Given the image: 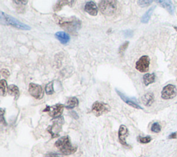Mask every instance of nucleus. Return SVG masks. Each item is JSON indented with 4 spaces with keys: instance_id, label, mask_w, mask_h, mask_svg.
I'll return each mask as SVG.
<instances>
[{
    "instance_id": "6e6552de",
    "label": "nucleus",
    "mask_w": 177,
    "mask_h": 157,
    "mask_svg": "<svg viewBox=\"0 0 177 157\" xmlns=\"http://www.w3.org/2000/svg\"><path fill=\"white\" fill-rule=\"evenodd\" d=\"M91 111L96 116H100L109 112V107L103 102H95L91 108Z\"/></svg>"
},
{
    "instance_id": "39448f33",
    "label": "nucleus",
    "mask_w": 177,
    "mask_h": 157,
    "mask_svg": "<svg viewBox=\"0 0 177 157\" xmlns=\"http://www.w3.org/2000/svg\"><path fill=\"white\" fill-rule=\"evenodd\" d=\"M64 105L62 104H56L53 106H46V108L43 110L44 112H48V115L51 116L53 119H58L62 116V114L63 113Z\"/></svg>"
},
{
    "instance_id": "9b49d317",
    "label": "nucleus",
    "mask_w": 177,
    "mask_h": 157,
    "mask_svg": "<svg viewBox=\"0 0 177 157\" xmlns=\"http://www.w3.org/2000/svg\"><path fill=\"white\" fill-rule=\"evenodd\" d=\"M116 92L118 94V95L120 97V99H122L124 103H127V104H129V106L132 107L135 109H143V108L140 107L139 104L137 103L136 100L135 99H130L129 97L127 96L125 94H124L123 92H121L119 90L116 89Z\"/></svg>"
},
{
    "instance_id": "72a5a7b5",
    "label": "nucleus",
    "mask_w": 177,
    "mask_h": 157,
    "mask_svg": "<svg viewBox=\"0 0 177 157\" xmlns=\"http://www.w3.org/2000/svg\"><path fill=\"white\" fill-rule=\"evenodd\" d=\"M174 28L175 30L177 31V27H174Z\"/></svg>"
},
{
    "instance_id": "f8f14e48",
    "label": "nucleus",
    "mask_w": 177,
    "mask_h": 157,
    "mask_svg": "<svg viewBox=\"0 0 177 157\" xmlns=\"http://www.w3.org/2000/svg\"><path fill=\"white\" fill-rule=\"evenodd\" d=\"M128 134H129L128 129H127V127L125 125H122L120 126V128L119 130V139L120 143L122 144L125 147H129V144H127L125 140L126 137L128 136Z\"/></svg>"
},
{
    "instance_id": "f03ea898",
    "label": "nucleus",
    "mask_w": 177,
    "mask_h": 157,
    "mask_svg": "<svg viewBox=\"0 0 177 157\" xmlns=\"http://www.w3.org/2000/svg\"><path fill=\"white\" fill-rule=\"evenodd\" d=\"M55 145L64 155H71L77 151V147L72 145L69 137L62 136L55 143Z\"/></svg>"
},
{
    "instance_id": "2f4dec72",
    "label": "nucleus",
    "mask_w": 177,
    "mask_h": 157,
    "mask_svg": "<svg viewBox=\"0 0 177 157\" xmlns=\"http://www.w3.org/2000/svg\"><path fill=\"white\" fill-rule=\"evenodd\" d=\"M132 34H133V32L130 30L125 31L124 32V35L125 37H131V36L132 35Z\"/></svg>"
},
{
    "instance_id": "9d476101",
    "label": "nucleus",
    "mask_w": 177,
    "mask_h": 157,
    "mask_svg": "<svg viewBox=\"0 0 177 157\" xmlns=\"http://www.w3.org/2000/svg\"><path fill=\"white\" fill-rule=\"evenodd\" d=\"M28 92L31 96L35 98V99L40 100L44 96L43 89L42 87L40 84L35 83H30L28 86Z\"/></svg>"
},
{
    "instance_id": "4468645a",
    "label": "nucleus",
    "mask_w": 177,
    "mask_h": 157,
    "mask_svg": "<svg viewBox=\"0 0 177 157\" xmlns=\"http://www.w3.org/2000/svg\"><path fill=\"white\" fill-rule=\"evenodd\" d=\"M55 38L60 41V42L62 44H67L71 40L70 35L64 31H58L55 34Z\"/></svg>"
},
{
    "instance_id": "ddd939ff",
    "label": "nucleus",
    "mask_w": 177,
    "mask_h": 157,
    "mask_svg": "<svg viewBox=\"0 0 177 157\" xmlns=\"http://www.w3.org/2000/svg\"><path fill=\"white\" fill-rule=\"evenodd\" d=\"M84 11L91 16H96L98 15V9L96 3L93 1H89L87 2L86 4H85Z\"/></svg>"
},
{
    "instance_id": "dca6fc26",
    "label": "nucleus",
    "mask_w": 177,
    "mask_h": 157,
    "mask_svg": "<svg viewBox=\"0 0 177 157\" xmlns=\"http://www.w3.org/2000/svg\"><path fill=\"white\" fill-rule=\"evenodd\" d=\"M157 3H159V4L162 6L163 8H165L170 14L173 15L174 11V7L171 1H156Z\"/></svg>"
},
{
    "instance_id": "f3484780",
    "label": "nucleus",
    "mask_w": 177,
    "mask_h": 157,
    "mask_svg": "<svg viewBox=\"0 0 177 157\" xmlns=\"http://www.w3.org/2000/svg\"><path fill=\"white\" fill-rule=\"evenodd\" d=\"M78 104H79V101H78L77 98L71 97L68 99L66 105H65V107L68 109H73V108L76 107L78 105Z\"/></svg>"
},
{
    "instance_id": "6ab92c4d",
    "label": "nucleus",
    "mask_w": 177,
    "mask_h": 157,
    "mask_svg": "<svg viewBox=\"0 0 177 157\" xmlns=\"http://www.w3.org/2000/svg\"><path fill=\"white\" fill-rule=\"evenodd\" d=\"M75 1H58L56 4H55L53 10L55 12H58L62 10V7L66 5H70L71 6L74 3Z\"/></svg>"
},
{
    "instance_id": "0eeeda50",
    "label": "nucleus",
    "mask_w": 177,
    "mask_h": 157,
    "mask_svg": "<svg viewBox=\"0 0 177 157\" xmlns=\"http://www.w3.org/2000/svg\"><path fill=\"white\" fill-rule=\"evenodd\" d=\"M176 87L172 84H169L163 88L161 91V98L164 100H170L176 96Z\"/></svg>"
},
{
    "instance_id": "b1692460",
    "label": "nucleus",
    "mask_w": 177,
    "mask_h": 157,
    "mask_svg": "<svg viewBox=\"0 0 177 157\" xmlns=\"http://www.w3.org/2000/svg\"><path fill=\"white\" fill-rule=\"evenodd\" d=\"M151 131L154 133H159L161 131V126L159 123H154L151 127Z\"/></svg>"
},
{
    "instance_id": "4be33fe9",
    "label": "nucleus",
    "mask_w": 177,
    "mask_h": 157,
    "mask_svg": "<svg viewBox=\"0 0 177 157\" xmlns=\"http://www.w3.org/2000/svg\"><path fill=\"white\" fill-rule=\"evenodd\" d=\"M0 89H1V93L3 96H5L8 92V87L7 85V83L5 80H1L0 81Z\"/></svg>"
},
{
    "instance_id": "412c9836",
    "label": "nucleus",
    "mask_w": 177,
    "mask_h": 157,
    "mask_svg": "<svg viewBox=\"0 0 177 157\" xmlns=\"http://www.w3.org/2000/svg\"><path fill=\"white\" fill-rule=\"evenodd\" d=\"M8 91L11 96H14L15 99H18L19 96V89L18 86L15 85V84H11L8 87Z\"/></svg>"
},
{
    "instance_id": "5701e85b",
    "label": "nucleus",
    "mask_w": 177,
    "mask_h": 157,
    "mask_svg": "<svg viewBox=\"0 0 177 157\" xmlns=\"http://www.w3.org/2000/svg\"><path fill=\"white\" fill-rule=\"evenodd\" d=\"M45 92L47 95L53 94L55 91L53 88V81H51V83H48L45 87Z\"/></svg>"
},
{
    "instance_id": "20e7f679",
    "label": "nucleus",
    "mask_w": 177,
    "mask_h": 157,
    "mask_svg": "<svg viewBox=\"0 0 177 157\" xmlns=\"http://www.w3.org/2000/svg\"><path fill=\"white\" fill-rule=\"evenodd\" d=\"M99 8L101 13L104 15H113L117 10V2L113 0L100 1L99 3Z\"/></svg>"
},
{
    "instance_id": "2eb2a0df",
    "label": "nucleus",
    "mask_w": 177,
    "mask_h": 157,
    "mask_svg": "<svg viewBox=\"0 0 177 157\" xmlns=\"http://www.w3.org/2000/svg\"><path fill=\"white\" fill-rule=\"evenodd\" d=\"M141 100L143 104L146 107H150L154 102V96L151 92L145 94L141 98Z\"/></svg>"
},
{
    "instance_id": "bb28decb",
    "label": "nucleus",
    "mask_w": 177,
    "mask_h": 157,
    "mask_svg": "<svg viewBox=\"0 0 177 157\" xmlns=\"http://www.w3.org/2000/svg\"><path fill=\"white\" fill-rule=\"evenodd\" d=\"M129 42H124V43L120 46V48H119V53L120 55H123V53H124V51H126V49L128 47Z\"/></svg>"
},
{
    "instance_id": "aec40b11",
    "label": "nucleus",
    "mask_w": 177,
    "mask_h": 157,
    "mask_svg": "<svg viewBox=\"0 0 177 157\" xmlns=\"http://www.w3.org/2000/svg\"><path fill=\"white\" fill-rule=\"evenodd\" d=\"M156 8V6H153V7L150 8L148 11H147L145 14L143 15V17L141 18V22L143 24H147L149 21V19L152 17V15L154 12V10Z\"/></svg>"
},
{
    "instance_id": "f257e3e1",
    "label": "nucleus",
    "mask_w": 177,
    "mask_h": 157,
    "mask_svg": "<svg viewBox=\"0 0 177 157\" xmlns=\"http://www.w3.org/2000/svg\"><path fill=\"white\" fill-rule=\"evenodd\" d=\"M55 19L57 24L72 34L76 33L81 27L80 20L75 17L62 18L55 16Z\"/></svg>"
},
{
    "instance_id": "393cba45",
    "label": "nucleus",
    "mask_w": 177,
    "mask_h": 157,
    "mask_svg": "<svg viewBox=\"0 0 177 157\" xmlns=\"http://www.w3.org/2000/svg\"><path fill=\"white\" fill-rule=\"evenodd\" d=\"M137 139H138V141L140 142V143H143V144L149 143L151 140H152V138H151L149 136H145V137L139 136L137 138Z\"/></svg>"
},
{
    "instance_id": "cd10ccee",
    "label": "nucleus",
    "mask_w": 177,
    "mask_h": 157,
    "mask_svg": "<svg viewBox=\"0 0 177 157\" xmlns=\"http://www.w3.org/2000/svg\"><path fill=\"white\" fill-rule=\"evenodd\" d=\"M1 74L3 77L4 78H8L10 76V72L8 69H6V68H3L1 71Z\"/></svg>"
},
{
    "instance_id": "c85d7f7f",
    "label": "nucleus",
    "mask_w": 177,
    "mask_h": 157,
    "mask_svg": "<svg viewBox=\"0 0 177 157\" xmlns=\"http://www.w3.org/2000/svg\"><path fill=\"white\" fill-rule=\"evenodd\" d=\"M4 113H5V110L2 108V109H1V122H2V123L4 124V125L6 126V125H7V123H6V120L4 119Z\"/></svg>"
},
{
    "instance_id": "7ed1b4c3",
    "label": "nucleus",
    "mask_w": 177,
    "mask_h": 157,
    "mask_svg": "<svg viewBox=\"0 0 177 157\" xmlns=\"http://www.w3.org/2000/svg\"><path fill=\"white\" fill-rule=\"evenodd\" d=\"M0 18H1V23L3 24L12 26L16 28L23 31H29L31 29L28 25L19 21L18 19L12 17V16L4 13L2 11L0 12Z\"/></svg>"
},
{
    "instance_id": "7c9ffc66",
    "label": "nucleus",
    "mask_w": 177,
    "mask_h": 157,
    "mask_svg": "<svg viewBox=\"0 0 177 157\" xmlns=\"http://www.w3.org/2000/svg\"><path fill=\"white\" fill-rule=\"evenodd\" d=\"M168 139H177V132L172 133L171 134H170L168 136Z\"/></svg>"
},
{
    "instance_id": "a878e982",
    "label": "nucleus",
    "mask_w": 177,
    "mask_h": 157,
    "mask_svg": "<svg viewBox=\"0 0 177 157\" xmlns=\"http://www.w3.org/2000/svg\"><path fill=\"white\" fill-rule=\"evenodd\" d=\"M153 2V1H152V0H150V1H146V0H139V1H138L137 3H138V4H139L140 7H147V6H149Z\"/></svg>"
},
{
    "instance_id": "c756f323",
    "label": "nucleus",
    "mask_w": 177,
    "mask_h": 157,
    "mask_svg": "<svg viewBox=\"0 0 177 157\" xmlns=\"http://www.w3.org/2000/svg\"><path fill=\"white\" fill-rule=\"evenodd\" d=\"M61 154L58 153H55V152H50L48 153L47 154H45L44 157H60Z\"/></svg>"
},
{
    "instance_id": "423d86ee",
    "label": "nucleus",
    "mask_w": 177,
    "mask_h": 157,
    "mask_svg": "<svg viewBox=\"0 0 177 157\" xmlns=\"http://www.w3.org/2000/svg\"><path fill=\"white\" fill-rule=\"evenodd\" d=\"M64 124V118L61 116L58 119H55L53 125L49 126L47 129L48 132L51 134L52 138H56L59 136V132L62 129V125Z\"/></svg>"
},
{
    "instance_id": "a211bd4d",
    "label": "nucleus",
    "mask_w": 177,
    "mask_h": 157,
    "mask_svg": "<svg viewBox=\"0 0 177 157\" xmlns=\"http://www.w3.org/2000/svg\"><path fill=\"white\" fill-rule=\"evenodd\" d=\"M155 78L156 76L154 73H146L143 78V83L145 86H148L155 81Z\"/></svg>"
},
{
    "instance_id": "1a4fd4ad",
    "label": "nucleus",
    "mask_w": 177,
    "mask_h": 157,
    "mask_svg": "<svg viewBox=\"0 0 177 157\" xmlns=\"http://www.w3.org/2000/svg\"><path fill=\"white\" fill-rule=\"evenodd\" d=\"M150 64V59L147 55H143L140 57L136 63V68L141 73H145L149 70Z\"/></svg>"
},
{
    "instance_id": "473e14b6",
    "label": "nucleus",
    "mask_w": 177,
    "mask_h": 157,
    "mask_svg": "<svg viewBox=\"0 0 177 157\" xmlns=\"http://www.w3.org/2000/svg\"><path fill=\"white\" fill-rule=\"evenodd\" d=\"M14 3H16L17 4H21V5H26L28 4V1H13Z\"/></svg>"
}]
</instances>
